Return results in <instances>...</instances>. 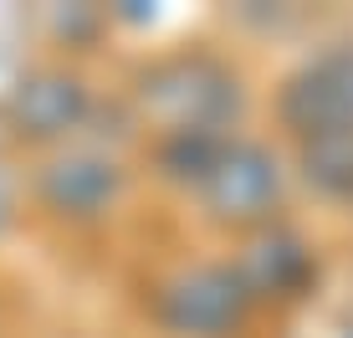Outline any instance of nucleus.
<instances>
[{"label": "nucleus", "instance_id": "obj_2", "mask_svg": "<svg viewBox=\"0 0 353 338\" xmlns=\"http://www.w3.org/2000/svg\"><path fill=\"white\" fill-rule=\"evenodd\" d=\"M276 195V164L261 149H221L205 164V200L221 215H256Z\"/></svg>", "mask_w": 353, "mask_h": 338}, {"label": "nucleus", "instance_id": "obj_4", "mask_svg": "<svg viewBox=\"0 0 353 338\" xmlns=\"http://www.w3.org/2000/svg\"><path fill=\"white\" fill-rule=\"evenodd\" d=\"M307 175H318L323 185H348L353 190V128L318 134L307 143Z\"/></svg>", "mask_w": 353, "mask_h": 338}, {"label": "nucleus", "instance_id": "obj_3", "mask_svg": "<svg viewBox=\"0 0 353 338\" xmlns=\"http://www.w3.org/2000/svg\"><path fill=\"white\" fill-rule=\"evenodd\" d=\"M236 308L241 297L225 272H190L169 292V318H174V328L190 333H221L225 323H236Z\"/></svg>", "mask_w": 353, "mask_h": 338}, {"label": "nucleus", "instance_id": "obj_1", "mask_svg": "<svg viewBox=\"0 0 353 338\" xmlns=\"http://www.w3.org/2000/svg\"><path fill=\"white\" fill-rule=\"evenodd\" d=\"M287 118L302 123V134H338L353 128V57H333L302 72L287 88Z\"/></svg>", "mask_w": 353, "mask_h": 338}]
</instances>
